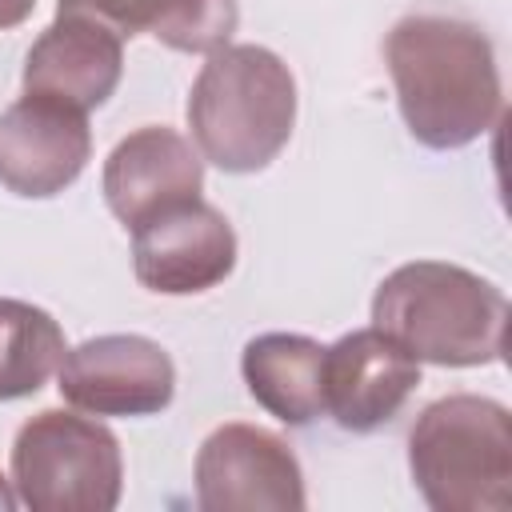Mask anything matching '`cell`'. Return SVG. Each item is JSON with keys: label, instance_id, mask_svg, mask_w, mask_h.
I'll return each instance as SVG.
<instances>
[{"label": "cell", "instance_id": "obj_1", "mask_svg": "<svg viewBox=\"0 0 512 512\" xmlns=\"http://www.w3.org/2000/svg\"><path fill=\"white\" fill-rule=\"evenodd\" d=\"M400 116L424 148L480 140L504 112V84L484 28L452 16H404L384 40Z\"/></svg>", "mask_w": 512, "mask_h": 512}, {"label": "cell", "instance_id": "obj_2", "mask_svg": "<svg viewBox=\"0 0 512 512\" xmlns=\"http://www.w3.org/2000/svg\"><path fill=\"white\" fill-rule=\"evenodd\" d=\"M504 324V292L448 260L400 264L372 296V328H380L420 364H496L504 356Z\"/></svg>", "mask_w": 512, "mask_h": 512}, {"label": "cell", "instance_id": "obj_3", "mask_svg": "<svg viewBox=\"0 0 512 512\" xmlns=\"http://www.w3.org/2000/svg\"><path fill=\"white\" fill-rule=\"evenodd\" d=\"M188 128L200 160L220 172L268 168L296 128V76L260 44H220L208 52L188 92Z\"/></svg>", "mask_w": 512, "mask_h": 512}, {"label": "cell", "instance_id": "obj_4", "mask_svg": "<svg viewBox=\"0 0 512 512\" xmlns=\"http://www.w3.org/2000/svg\"><path fill=\"white\" fill-rule=\"evenodd\" d=\"M408 472L436 512H504L512 500V416L500 400H432L408 432Z\"/></svg>", "mask_w": 512, "mask_h": 512}, {"label": "cell", "instance_id": "obj_5", "mask_svg": "<svg viewBox=\"0 0 512 512\" xmlns=\"http://www.w3.org/2000/svg\"><path fill=\"white\" fill-rule=\"evenodd\" d=\"M12 488L32 512H112L124 488L120 440L92 416L44 408L12 440Z\"/></svg>", "mask_w": 512, "mask_h": 512}, {"label": "cell", "instance_id": "obj_6", "mask_svg": "<svg viewBox=\"0 0 512 512\" xmlns=\"http://www.w3.org/2000/svg\"><path fill=\"white\" fill-rule=\"evenodd\" d=\"M56 388L88 416H156L176 396V364L148 336L108 332L64 352Z\"/></svg>", "mask_w": 512, "mask_h": 512}, {"label": "cell", "instance_id": "obj_7", "mask_svg": "<svg viewBox=\"0 0 512 512\" xmlns=\"http://www.w3.org/2000/svg\"><path fill=\"white\" fill-rule=\"evenodd\" d=\"M196 504L200 512H300L308 504L300 460L256 424H220L196 452Z\"/></svg>", "mask_w": 512, "mask_h": 512}, {"label": "cell", "instance_id": "obj_8", "mask_svg": "<svg viewBox=\"0 0 512 512\" xmlns=\"http://www.w3.org/2000/svg\"><path fill=\"white\" fill-rule=\"evenodd\" d=\"M236 268V232L208 200H176L132 228V272L148 292L192 296Z\"/></svg>", "mask_w": 512, "mask_h": 512}, {"label": "cell", "instance_id": "obj_9", "mask_svg": "<svg viewBox=\"0 0 512 512\" xmlns=\"http://www.w3.org/2000/svg\"><path fill=\"white\" fill-rule=\"evenodd\" d=\"M92 160L88 112L24 92L0 112V184L24 200L72 188Z\"/></svg>", "mask_w": 512, "mask_h": 512}, {"label": "cell", "instance_id": "obj_10", "mask_svg": "<svg viewBox=\"0 0 512 512\" xmlns=\"http://www.w3.org/2000/svg\"><path fill=\"white\" fill-rule=\"evenodd\" d=\"M420 384V360L380 328H356L324 348V416L344 432L388 424Z\"/></svg>", "mask_w": 512, "mask_h": 512}, {"label": "cell", "instance_id": "obj_11", "mask_svg": "<svg viewBox=\"0 0 512 512\" xmlns=\"http://www.w3.org/2000/svg\"><path fill=\"white\" fill-rule=\"evenodd\" d=\"M104 204L108 212L132 232L152 212L192 200L204 188V160L192 140H184L176 128L148 124L128 132L104 160Z\"/></svg>", "mask_w": 512, "mask_h": 512}, {"label": "cell", "instance_id": "obj_12", "mask_svg": "<svg viewBox=\"0 0 512 512\" xmlns=\"http://www.w3.org/2000/svg\"><path fill=\"white\" fill-rule=\"evenodd\" d=\"M124 72V44L96 20L60 16L32 40L24 56V92L60 100L76 112L108 104Z\"/></svg>", "mask_w": 512, "mask_h": 512}, {"label": "cell", "instance_id": "obj_13", "mask_svg": "<svg viewBox=\"0 0 512 512\" xmlns=\"http://www.w3.org/2000/svg\"><path fill=\"white\" fill-rule=\"evenodd\" d=\"M60 16H84L124 36H156L164 48L208 56L240 24L236 0H56Z\"/></svg>", "mask_w": 512, "mask_h": 512}, {"label": "cell", "instance_id": "obj_14", "mask_svg": "<svg viewBox=\"0 0 512 512\" xmlns=\"http://www.w3.org/2000/svg\"><path fill=\"white\" fill-rule=\"evenodd\" d=\"M252 400L280 424L304 428L324 416V344L300 332L252 336L240 352Z\"/></svg>", "mask_w": 512, "mask_h": 512}, {"label": "cell", "instance_id": "obj_15", "mask_svg": "<svg viewBox=\"0 0 512 512\" xmlns=\"http://www.w3.org/2000/svg\"><path fill=\"white\" fill-rule=\"evenodd\" d=\"M64 352V332L44 308L0 296V400L40 392L48 376H56Z\"/></svg>", "mask_w": 512, "mask_h": 512}, {"label": "cell", "instance_id": "obj_16", "mask_svg": "<svg viewBox=\"0 0 512 512\" xmlns=\"http://www.w3.org/2000/svg\"><path fill=\"white\" fill-rule=\"evenodd\" d=\"M32 4L36 0H0V28H16L32 16Z\"/></svg>", "mask_w": 512, "mask_h": 512}, {"label": "cell", "instance_id": "obj_17", "mask_svg": "<svg viewBox=\"0 0 512 512\" xmlns=\"http://www.w3.org/2000/svg\"><path fill=\"white\" fill-rule=\"evenodd\" d=\"M20 500H16V488H12V480L0 472V512H8V508H16Z\"/></svg>", "mask_w": 512, "mask_h": 512}]
</instances>
